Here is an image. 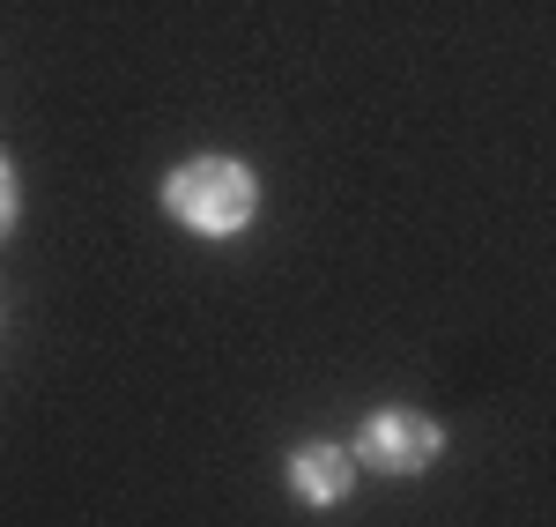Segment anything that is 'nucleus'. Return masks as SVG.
Listing matches in <instances>:
<instances>
[{
	"instance_id": "f257e3e1",
	"label": "nucleus",
	"mask_w": 556,
	"mask_h": 527,
	"mask_svg": "<svg viewBox=\"0 0 556 527\" xmlns=\"http://www.w3.org/2000/svg\"><path fill=\"white\" fill-rule=\"evenodd\" d=\"M164 209H172L186 230H201V238H238L260 209V186L245 164H230V156H193V164H178L164 178Z\"/></svg>"
},
{
	"instance_id": "f03ea898",
	"label": "nucleus",
	"mask_w": 556,
	"mask_h": 527,
	"mask_svg": "<svg viewBox=\"0 0 556 527\" xmlns=\"http://www.w3.org/2000/svg\"><path fill=\"white\" fill-rule=\"evenodd\" d=\"M438 446H445V431L430 424L424 409H379L356 431V461L379 468V476H424L430 461H438Z\"/></svg>"
},
{
	"instance_id": "7ed1b4c3",
	"label": "nucleus",
	"mask_w": 556,
	"mask_h": 527,
	"mask_svg": "<svg viewBox=\"0 0 556 527\" xmlns=\"http://www.w3.org/2000/svg\"><path fill=\"white\" fill-rule=\"evenodd\" d=\"M290 484H298L304 505H342L349 498V453L342 446H298V461H290Z\"/></svg>"
},
{
	"instance_id": "20e7f679",
	"label": "nucleus",
	"mask_w": 556,
	"mask_h": 527,
	"mask_svg": "<svg viewBox=\"0 0 556 527\" xmlns=\"http://www.w3.org/2000/svg\"><path fill=\"white\" fill-rule=\"evenodd\" d=\"M8 223H15V172L0 164V238H8Z\"/></svg>"
}]
</instances>
